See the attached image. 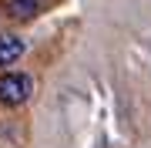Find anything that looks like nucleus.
I'll return each instance as SVG.
<instances>
[{"mask_svg":"<svg viewBox=\"0 0 151 148\" xmlns=\"http://www.w3.org/2000/svg\"><path fill=\"white\" fill-rule=\"evenodd\" d=\"M44 7V0H4V10L14 17V20H30Z\"/></svg>","mask_w":151,"mask_h":148,"instance_id":"obj_3","label":"nucleus"},{"mask_svg":"<svg viewBox=\"0 0 151 148\" xmlns=\"http://www.w3.org/2000/svg\"><path fill=\"white\" fill-rule=\"evenodd\" d=\"M27 51V44H24V37H14V34H4L0 37V67L14 64V61H20V54Z\"/></svg>","mask_w":151,"mask_h":148,"instance_id":"obj_2","label":"nucleus"},{"mask_svg":"<svg viewBox=\"0 0 151 148\" xmlns=\"http://www.w3.org/2000/svg\"><path fill=\"white\" fill-rule=\"evenodd\" d=\"M30 91H34L30 74H20V71L0 74V104H4V108H20V104L30 98Z\"/></svg>","mask_w":151,"mask_h":148,"instance_id":"obj_1","label":"nucleus"}]
</instances>
